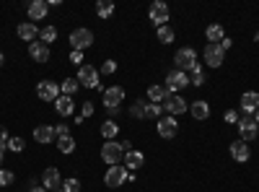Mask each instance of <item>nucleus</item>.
<instances>
[{
	"mask_svg": "<svg viewBox=\"0 0 259 192\" xmlns=\"http://www.w3.org/2000/svg\"><path fill=\"white\" fill-rule=\"evenodd\" d=\"M36 96H39L41 101H57V96H60V83H55V81H41V83H36Z\"/></svg>",
	"mask_w": 259,
	"mask_h": 192,
	"instance_id": "nucleus-9",
	"label": "nucleus"
},
{
	"mask_svg": "<svg viewBox=\"0 0 259 192\" xmlns=\"http://www.w3.org/2000/svg\"><path fill=\"white\" fill-rule=\"evenodd\" d=\"M8 140H11V138H8L6 125H0V148H6V145H8Z\"/></svg>",
	"mask_w": 259,
	"mask_h": 192,
	"instance_id": "nucleus-40",
	"label": "nucleus"
},
{
	"mask_svg": "<svg viewBox=\"0 0 259 192\" xmlns=\"http://www.w3.org/2000/svg\"><path fill=\"white\" fill-rule=\"evenodd\" d=\"M236 127H239V133H241V140H254L256 138V133H259V125L254 122V117L251 114H244V117H239V122H236Z\"/></svg>",
	"mask_w": 259,
	"mask_h": 192,
	"instance_id": "nucleus-7",
	"label": "nucleus"
},
{
	"mask_svg": "<svg viewBox=\"0 0 259 192\" xmlns=\"http://www.w3.org/2000/svg\"><path fill=\"white\" fill-rule=\"evenodd\" d=\"M91 114H94V104H91V101H85V104H83V112H80V117H91Z\"/></svg>",
	"mask_w": 259,
	"mask_h": 192,
	"instance_id": "nucleus-42",
	"label": "nucleus"
},
{
	"mask_svg": "<svg viewBox=\"0 0 259 192\" xmlns=\"http://www.w3.org/2000/svg\"><path fill=\"white\" fill-rule=\"evenodd\" d=\"M189 73H192V78H189V86H202V83H205V70H202L200 62H194Z\"/></svg>",
	"mask_w": 259,
	"mask_h": 192,
	"instance_id": "nucleus-27",
	"label": "nucleus"
},
{
	"mask_svg": "<svg viewBox=\"0 0 259 192\" xmlns=\"http://www.w3.org/2000/svg\"><path fill=\"white\" fill-rule=\"evenodd\" d=\"M205 36H207V45H221V42L226 39V31H223L221 24H210L207 31H205Z\"/></svg>",
	"mask_w": 259,
	"mask_h": 192,
	"instance_id": "nucleus-21",
	"label": "nucleus"
},
{
	"mask_svg": "<svg viewBox=\"0 0 259 192\" xmlns=\"http://www.w3.org/2000/svg\"><path fill=\"white\" fill-rule=\"evenodd\" d=\"M29 192H47V189H45V187H31Z\"/></svg>",
	"mask_w": 259,
	"mask_h": 192,
	"instance_id": "nucleus-45",
	"label": "nucleus"
},
{
	"mask_svg": "<svg viewBox=\"0 0 259 192\" xmlns=\"http://www.w3.org/2000/svg\"><path fill=\"white\" fill-rule=\"evenodd\" d=\"M29 55H31L34 62H50V47L45 45V42H31Z\"/></svg>",
	"mask_w": 259,
	"mask_h": 192,
	"instance_id": "nucleus-16",
	"label": "nucleus"
},
{
	"mask_svg": "<svg viewBox=\"0 0 259 192\" xmlns=\"http://www.w3.org/2000/svg\"><path fill=\"white\" fill-rule=\"evenodd\" d=\"M114 70H117V62L114 60H106L104 65H101V73H106V75H112Z\"/></svg>",
	"mask_w": 259,
	"mask_h": 192,
	"instance_id": "nucleus-38",
	"label": "nucleus"
},
{
	"mask_svg": "<svg viewBox=\"0 0 259 192\" xmlns=\"http://www.w3.org/2000/svg\"><path fill=\"white\" fill-rule=\"evenodd\" d=\"M78 83L80 86H89V89H99V70L94 65H80L78 68Z\"/></svg>",
	"mask_w": 259,
	"mask_h": 192,
	"instance_id": "nucleus-8",
	"label": "nucleus"
},
{
	"mask_svg": "<svg viewBox=\"0 0 259 192\" xmlns=\"http://www.w3.org/2000/svg\"><path fill=\"white\" fill-rule=\"evenodd\" d=\"M55 138H57V135H55V125H36V127H34V140H36V143L50 145Z\"/></svg>",
	"mask_w": 259,
	"mask_h": 192,
	"instance_id": "nucleus-14",
	"label": "nucleus"
},
{
	"mask_svg": "<svg viewBox=\"0 0 259 192\" xmlns=\"http://www.w3.org/2000/svg\"><path fill=\"white\" fill-rule=\"evenodd\" d=\"M249 156H251V151H249V143H246V140H233V143H231V159H233V161L246 164Z\"/></svg>",
	"mask_w": 259,
	"mask_h": 192,
	"instance_id": "nucleus-13",
	"label": "nucleus"
},
{
	"mask_svg": "<svg viewBox=\"0 0 259 192\" xmlns=\"http://www.w3.org/2000/svg\"><path fill=\"white\" fill-rule=\"evenodd\" d=\"M57 39V29L55 26H45V29H39V42H45V45L50 47V42Z\"/></svg>",
	"mask_w": 259,
	"mask_h": 192,
	"instance_id": "nucleus-31",
	"label": "nucleus"
},
{
	"mask_svg": "<svg viewBox=\"0 0 259 192\" xmlns=\"http://www.w3.org/2000/svg\"><path fill=\"white\" fill-rule=\"evenodd\" d=\"M226 122H231V125H236V122H239V112H226Z\"/></svg>",
	"mask_w": 259,
	"mask_h": 192,
	"instance_id": "nucleus-43",
	"label": "nucleus"
},
{
	"mask_svg": "<svg viewBox=\"0 0 259 192\" xmlns=\"http://www.w3.org/2000/svg\"><path fill=\"white\" fill-rule=\"evenodd\" d=\"M119 133V125L114 122V120H106V122H101V135L106 138V140H114V135Z\"/></svg>",
	"mask_w": 259,
	"mask_h": 192,
	"instance_id": "nucleus-28",
	"label": "nucleus"
},
{
	"mask_svg": "<svg viewBox=\"0 0 259 192\" xmlns=\"http://www.w3.org/2000/svg\"><path fill=\"white\" fill-rule=\"evenodd\" d=\"M241 109H244V114H256V109H259V94L256 91H246L244 96H241Z\"/></svg>",
	"mask_w": 259,
	"mask_h": 192,
	"instance_id": "nucleus-17",
	"label": "nucleus"
},
{
	"mask_svg": "<svg viewBox=\"0 0 259 192\" xmlns=\"http://www.w3.org/2000/svg\"><path fill=\"white\" fill-rule=\"evenodd\" d=\"M168 16H171V13H168V6L163 3V0H156V3L148 8V18H150V24H156L158 29H161V26H166Z\"/></svg>",
	"mask_w": 259,
	"mask_h": 192,
	"instance_id": "nucleus-4",
	"label": "nucleus"
},
{
	"mask_svg": "<svg viewBox=\"0 0 259 192\" xmlns=\"http://www.w3.org/2000/svg\"><path fill=\"white\" fill-rule=\"evenodd\" d=\"M202 57H205V65H207V68H221L226 52L221 50V45H207L205 52H202Z\"/></svg>",
	"mask_w": 259,
	"mask_h": 192,
	"instance_id": "nucleus-11",
	"label": "nucleus"
},
{
	"mask_svg": "<svg viewBox=\"0 0 259 192\" xmlns=\"http://www.w3.org/2000/svg\"><path fill=\"white\" fill-rule=\"evenodd\" d=\"M145 164V156L140 151H127L124 153V169L130 166V172H135V169H140Z\"/></svg>",
	"mask_w": 259,
	"mask_h": 192,
	"instance_id": "nucleus-22",
	"label": "nucleus"
},
{
	"mask_svg": "<svg viewBox=\"0 0 259 192\" xmlns=\"http://www.w3.org/2000/svg\"><path fill=\"white\" fill-rule=\"evenodd\" d=\"M130 179V172H127V169L124 166H109V169H106V174H104V182H106V187H122L124 182Z\"/></svg>",
	"mask_w": 259,
	"mask_h": 192,
	"instance_id": "nucleus-5",
	"label": "nucleus"
},
{
	"mask_svg": "<svg viewBox=\"0 0 259 192\" xmlns=\"http://www.w3.org/2000/svg\"><path fill=\"white\" fill-rule=\"evenodd\" d=\"M55 135H57V138H70L68 125H55Z\"/></svg>",
	"mask_w": 259,
	"mask_h": 192,
	"instance_id": "nucleus-39",
	"label": "nucleus"
},
{
	"mask_svg": "<svg viewBox=\"0 0 259 192\" xmlns=\"http://www.w3.org/2000/svg\"><path fill=\"white\" fill-rule=\"evenodd\" d=\"M163 112H168L171 117H177V114H184L189 112V104L179 96V94H171L166 101H163Z\"/></svg>",
	"mask_w": 259,
	"mask_h": 192,
	"instance_id": "nucleus-10",
	"label": "nucleus"
},
{
	"mask_svg": "<svg viewBox=\"0 0 259 192\" xmlns=\"http://www.w3.org/2000/svg\"><path fill=\"white\" fill-rule=\"evenodd\" d=\"M0 164H3V151H0Z\"/></svg>",
	"mask_w": 259,
	"mask_h": 192,
	"instance_id": "nucleus-48",
	"label": "nucleus"
},
{
	"mask_svg": "<svg viewBox=\"0 0 259 192\" xmlns=\"http://www.w3.org/2000/svg\"><path fill=\"white\" fill-rule=\"evenodd\" d=\"M254 122H256V125H259V109H256V114H254Z\"/></svg>",
	"mask_w": 259,
	"mask_h": 192,
	"instance_id": "nucleus-46",
	"label": "nucleus"
},
{
	"mask_svg": "<svg viewBox=\"0 0 259 192\" xmlns=\"http://www.w3.org/2000/svg\"><path fill=\"white\" fill-rule=\"evenodd\" d=\"M158 42L161 45H171V42H174V31H171L168 26H161L158 29Z\"/></svg>",
	"mask_w": 259,
	"mask_h": 192,
	"instance_id": "nucleus-33",
	"label": "nucleus"
},
{
	"mask_svg": "<svg viewBox=\"0 0 259 192\" xmlns=\"http://www.w3.org/2000/svg\"><path fill=\"white\" fill-rule=\"evenodd\" d=\"M174 62H177V70H192V65L197 62V52H194L192 47H182V50H177V55H174Z\"/></svg>",
	"mask_w": 259,
	"mask_h": 192,
	"instance_id": "nucleus-6",
	"label": "nucleus"
},
{
	"mask_svg": "<svg viewBox=\"0 0 259 192\" xmlns=\"http://www.w3.org/2000/svg\"><path fill=\"white\" fill-rule=\"evenodd\" d=\"M55 109H57V114L60 117H70L73 114V109H75V104H73V99L70 96H57V101H55Z\"/></svg>",
	"mask_w": 259,
	"mask_h": 192,
	"instance_id": "nucleus-19",
	"label": "nucleus"
},
{
	"mask_svg": "<svg viewBox=\"0 0 259 192\" xmlns=\"http://www.w3.org/2000/svg\"><path fill=\"white\" fill-rule=\"evenodd\" d=\"M189 86V75L184 70H171L166 75V91L168 94H177V91H184Z\"/></svg>",
	"mask_w": 259,
	"mask_h": 192,
	"instance_id": "nucleus-3",
	"label": "nucleus"
},
{
	"mask_svg": "<svg viewBox=\"0 0 259 192\" xmlns=\"http://www.w3.org/2000/svg\"><path fill=\"white\" fill-rule=\"evenodd\" d=\"M78 89H80L78 78H65V81L60 83V94H62V96H73Z\"/></svg>",
	"mask_w": 259,
	"mask_h": 192,
	"instance_id": "nucleus-26",
	"label": "nucleus"
},
{
	"mask_svg": "<svg viewBox=\"0 0 259 192\" xmlns=\"http://www.w3.org/2000/svg\"><path fill=\"white\" fill-rule=\"evenodd\" d=\"M231 47H233V42H231V39H228V36H226V39H223V42H221V50H223V52H226V50H231Z\"/></svg>",
	"mask_w": 259,
	"mask_h": 192,
	"instance_id": "nucleus-44",
	"label": "nucleus"
},
{
	"mask_svg": "<svg viewBox=\"0 0 259 192\" xmlns=\"http://www.w3.org/2000/svg\"><path fill=\"white\" fill-rule=\"evenodd\" d=\"M124 99V89L122 86H112L104 91V106H119Z\"/></svg>",
	"mask_w": 259,
	"mask_h": 192,
	"instance_id": "nucleus-18",
	"label": "nucleus"
},
{
	"mask_svg": "<svg viewBox=\"0 0 259 192\" xmlns=\"http://www.w3.org/2000/svg\"><path fill=\"white\" fill-rule=\"evenodd\" d=\"M70 62L80 68V65H83V52H75V50H73V52H70Z\"/></svg>",
	"mask_w": 259,
	"mask_h": 192,
	"instance_id": "nucleus-41",
	"label": "nucleus"
},
{
	"mask_svg": "<svg viewBox=\"0 0 259 192\" xmlns=\"http://www.w3.org/2000/svg\"><path fill=\"white\" fill-rule=\"evenodd\" d=\"M24 145H26L24 138H11V140H8V148H11L13 153H21V151H24Z\"/></svg>",
	"mask_w": 259,
	"mask_h": 192,
	"instance_id": "nucleus-34",
	"label": "nucleus"
},
{
	"mask_svg": "<svg viewBox=\"0 0 259 192\" xmlns=\"http://www.w3.org/2000/svg\"><path fill=\"white\" fill-rule=\"evenodd\" d=\"M60 189L62 192H80V182L78 179H68L65 184H60Z\"/></svg>",
	"mask_w": 259,
	"mask_h": 192,
	"instance_id": "nucleus-36",
	"label": "nucleus"
},
{
	"mask_svg": "<svg viewBox=\"0 0 259 192\" xmlns=\"http://www.w3.org/2000/svg\"><path fill=\"white\" fill-rule=\"evenodd\" d=\"M189 112H192L194 120H207V117H210V104H207V101H192Z\"/></svg>",
	"mask_w": 259,
	"mask_h": 192,
	"instance_id": "nucleus-23",
	"label": "nucleus"
},
{
	"mask_svg": "<svg viewBox=\"0 0 259 192\" xmlns=\"http://www.w3.org/2000/svg\"><path fill=\"white\" fill-rule=\"evenodd\" d=\"M130 114H133L135 120H145V117H148V101L138 99L133 106H130Z\"/></svg>",
	"mask_w": 259,
	"mask_h": 192,
	"instance_id": "nucleus-29",
	"label": "nucleus"
},
{
	"mask_svg": "<svg viewBox=\"0 0 259 192\" xmlns=\"http://www.w3.org/2000/svg\"><path fill=\"white\" fill-rule=\"evenodd\" d=\"M47 11H50V6L45 3V0H31L29 8H26V13H29L31 21H45L47 18Z\"/></svg>",
	"mask_w": 259,
	"mask_h": 192,
	"instance_id": "nucleus-15",
	"label": "nucleus"
},
{
	"mask_svg": "<svg viewBox=\"0 0 259 192\" xmlns=\"http://www.w3.org/2000/svg\"><path fill=\"white\" fill-rule=\"evenodd\" d=\"M163 114V104H148V117H161Z\"/></svg>",
	"mask_w": 259,
	"mask_h": 192,
	"instance_id": "nucleus-37",
	"label": "nucleus"
},
{
	"mask_svg": "<svg viewBox=\"0 0 259 192\" xmlns=\"http://www.w3.org/2000/svg\"><path fill=\"white\" fill-rule=\"evenodd\" d=\"M168 96H171V94L166 91V86H150V89H148V99H150V104H163Z\"/></svg>",
	"mask_w": 259,
	"mask_h": 192,
	"instance_id": "nucleus-25",
	"label": "nucleus"
},
{
	"mask_svg": "<svg viewBox=\"0 0 259 192\" xmlns=\"http://www.w3.org/2000/svg\"><path fill=\"white\" fill-rule=\"evenodd\" d=\"M13 172H8V169H0V187H8V184H13Z\"/></svg>",
	"mask_w": 259,
	"mask_h": 192,
	"instance_id": "nucleus-35",
	"label": "nucleus"
},
{
	"mask_svg": "<svg viewBox=\"0 0 259 192\" xmlns=\"http://www.w3.org/2000/svg\"><path fill=\"white\" fill-rule=\"evenodd\" d=\"M68 42H70V47L75 52H83V50H89L94 45V34L89 29H75V31H70V39Z\"/></svg>",
	"mask_w": 259,
	"mask_h": 192,
	"instance_id": "nucleus-2",
	"label": "nucleus"
},
{
	"mask_svg": "<svg viewBox=\"0 0 259 192\" xmlns=\"http://www.w3.org/2000/svg\"><path fill=\"white\" fill-rule=\"evenodd\" d=\"M127 151H133L127 140H124V143L106 140V143L101 145V159H104V164H106V166H117V164L124 159V153H127Z\"/></svg>",
	"mask_w": 259,
	"mask_h": 192,
	"instance_id": "nucleus-1",
	"label": "nucleus"
},
{
	"mask_svg": "<svg viewBox=\"0 0 259 192\" xmlns=\"http://www.w3.org/2000/svg\"><path fill=\"white\" fill-rule=\"evenodd\" d=\"M177 130H179V122L174 120V117H161L158 120V135L161 138H166V140H171V138H174L177 135Z\"/></svg>",
	"mask_w": 259,
	"mask_h": 192,
	"instance_id": "nucleus-12",
	"label": "nucleus"
},
{
	"mask_svg": "<svg viewBox=\"0 0 259 192\" xmlns=\"http://www.w3.org/2000/svg\"><path fill=\"white\" fill-rule=\"evenodd\" d=\"M36 36H39V29L31 24V21H29V24H21V26H18V39H21V42H34Z\"/></svg>",
	"mask_w": 259,
	"mask_h": 192,
	"instance_id": "nucleus-24",
	"label": "nucleus"
},
{
	"mask_svg": "<svg viewBox=\"0 0 259 192\" xmlns=\"http://www.w3.org/2000/svg\"><path fill=\"white\" fill-rule=\"evenodd\" d=\"M3 60H6V55H3V52H0V65H3Z\"/></svg>",
	"mask_w": 259,
	"mask_h": 192,
	"instance_id": "nucleus-47",
	"label": "nucleus"
},
{
	"mask_svg": "<svg viewBox=\"0 0 259 192\" xmlns=\"http://www.w3.org/2000/svg\"><path fill=\"white\" fill-rule=\"evenodd\" d=\"M41 184H45V189L50 192V189H57L60 187V172L55 166H50L45 174H41Z\"/></svg>",
	"mask_w": 259,
	"mask_h": 192,
	"instance_id": "nucleus-20",
	"label": "nucleus"
},
{
	"mask_svg": "<svg viewBox=\"0 0 259 192\" xmlns=\"http://www.w3.org/2000/svg\"><path fill=\"white\" fill-rule=\"evenodd\" d=\"M57 148H60L62 153H73L75 151V140L73 138H60L57 140Z\"/></svg>",
	"mask_w": 259,
	"mask_h": 192,
	"instance_id": "nucleus-32",
	"label": "nucleus"
},
{
	"mask_svg": "<svg viewBox=\"0 0 259 192\" xmlns=\"http://www.w3.org/2000/svg\"><path fill=\"white\" fill-rule=\"evenodd\" d=\"M96 13H99V18H109L114 13V3H112V0H99V3H96Z\"/></svg>",
	"mask_w": 259,
	"mask_h": 192,
	"instance_id": "nucleus-30",
	"label": "nucleus"
}]
</instances>
